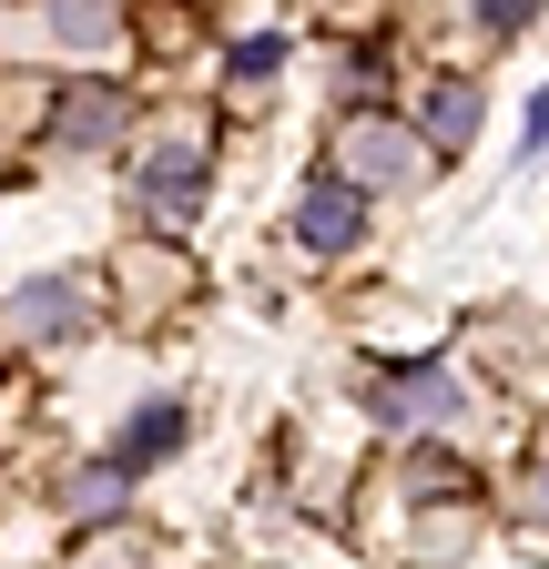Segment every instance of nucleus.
<instances>
[{"label": "nucleus", "instance_id": "nucleus-1", "mask_svg": "<svg viewBox=\"0 0 549 569\" xmlns=\"http://www.w3.org/2000/svg\"><path fill=\"white\" fill-rule=\"evenodd\" d=\"M428 132H407V122H336V183H357V193H407V183H428Z\"/></svg>", "mask_w": 549, "mask_h": 569}, {"label": "nucleus", "instance_id": "nucleus-2", "mask_svg": "<svg viewBox=\"0 0 549 569\" xmlns=\"http://www.w3.org/2000/svg\"><path fill=\"white\" fill-rule=\"evenodd\" d=\"M203 183H214V153H203V132H193V122H173L153 153L132 163V203H143V213H163V224L203 203Z\"/></svg>", "mask_w": 549, "mask_h": 569}, {"label": "nucleus", "instance_id": "nucleus-3", "mask_svg": "<svg viewBox=\"0 0 549 569\" xmlns=\"http://www.w3.org/2000/svg\"><path fill=\"white\" fill-rule=\"evenodd\" d=\"M377 417L407 427V438H438V427L468 417V387L448 367H377Z\"/></svg>", "mask_w": 549, "mask_h": 569}, {"label": "nucleus", "instance_id": "nucleus-4", "mask_svg": "<svg viewBox=\"0 0 549 569\" xmlns=\"http://www.w3.org/2000/svg\"><path fill=\"white\" fill-rule=\"evenodd\" d=\"M286 234H296L306 254H347V244L367 234V193L336 183V173H316V183L296 193V213H286Z\"/></svg>", "mask_w": 549, "mask_h": 569}, {"label": "nucleus", "instance_id": "nucleus-5", "mask_svg": "<svg viewBox=\"0 0 549 569\" xmlns=\"http://www.w3.org/2000/svg\"><path fill=\"white\" fill-rule=\"evenodd\" d=\"M0 326H11V336H31V346H51V336H82V326H92V284H82V274L21 284V296L0 306Z\"/></svg>", "mask_w": 549, "mask_h": 569}, {"label": "nucleus", "instance_id": "nucleus-6", "mask_svg": "<svg viewBox=\"0 0 549 569\" xmlns=\"http://www.w3.org/2000/svg\"><path fill=\"white\" fill-rule=\"evenodd\" d=\"M132 509V468L122 458H92L82 478H72V529H102V519H122Z\"/></svg>", "mask_w": 549, "mask_h": 569}, {"label": "nucleus", "instance_id": "nucleus-7", "mask_svg": "<svg viewBox=\"0 0 549 569\" xmlns=\"http://www.w3.org/2000/svg\"><path fill=\"white\" fill-rule=\"evenodd\" d=\"M122 112H132V102H122L112 82H92V92H72V102H51V142H102Z\"/></svg>", "mask_w": 549, "mask_h": 569}, {"label": "nucleus", "instance_id": "nucleus-8", "mask_svg": "<svg viewBox=\"0 0 549 569\" xmlns=\"http://www.w3.org/2000/svg\"><path fill=\"white\" fill-rule=\"evenodd\" d=\"M173 448H183V407H173V397H153L143 417L122 427V448H112V458H122V468H153V458H173Z\"/></svg>", "mask_w": 549, "mask_h": 569}, {"label": "nucleus", "instance_id": "nucleus-9", "mask_svg": "<svg viewBox=\"0 0 549 569\" xmlns=\"http://www.w3.org/2000/svg\"><path fill=\"white\" fill-rule=\"evenodd\" d=\"M468 132H478V92L468 82H438L428 92V153H458Z\"/></svg>", "mask_w": 549, "mask_h": 569}, {"label": "nucleus", "instance_id": "nucleus-10", "mask_svg": "<svg viewBox=\"0 0 549 569\" xmlns=\"http://www.w3.org/2000/svg\"><path fill=\"white\" fill-rule=\"evenodd\" d=\"M51 31L72 41V51H92V41H112V31H122V11H112V0H61Z\"/></svg>", "mask_w": 549, "mask_h": 569}, {"label": "nucleus", "instance_id": "nucleus-11", "mask_svg": "<svg viewBox=\"0 0 549 569\" xmlns=\"http://www.w3.org/2000/svg\"><path fill=\"white\" fill-rule=\"evenodd\" d=\"M478 21H489V31H519V21H529V0H478Z\"/></svg>", "mask_w": 549, "mask_h": 569}, {"label": "nucleus", "instance_id": "nucleus-12", "mask_svg": "<svg viewBox=\"0 0 549 569\" xmlns=\"http://www.w3.org/2000/svg\"><path fill=\"white\" fill-rule=\"evenodd\" d=\"M529 498H539V519H549V458H539V468H529Z\"/></svg>", "mask_w": 549, "mask_h": 569}]
</instances>
